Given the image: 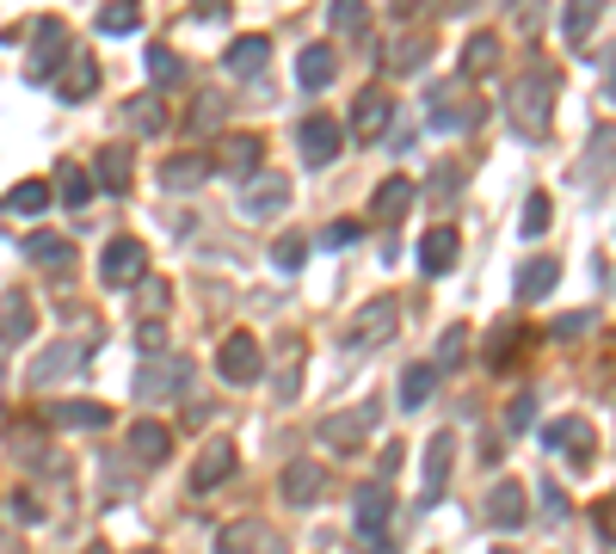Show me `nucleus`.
I'll return each mask as SVG.
<instances>
[{
    "label": "nucleus",
    "instance_id": "40",
    "mask_svg": "<svg viewBox=\"0 0 616 554\" xmlns=\"http://www.w3.org/2000/svg\"><path fill=\"white\" fill-rule=\"evenodd\" d=\"M364 25H370V7H364V0H333V31L364 38Z\"/></svg>",
    "mask_w": 616,
    "mask_h": 554
},
{
    "label": "nucleus",
    "instance_id": "44",
    "mask_svg": "<svg viewBox=\"0 0 616 554\" xmlns=\"http://www.w3.org/2000/svg\"><path fill=\"white\" fill-rule=\"evenodd\" d=\"M124 117H130L136 130H161V124H167V112H161V105H154V99H130V105H124Z\"/></svg>",
    "mask_w": 616,
    "mask_h": 554
},
{
    "label": "nucleus",
    "instance_id": "22",
    "mask_svg": "<svg viewBox=\"0 0 616 554\" xmlns=\"http://www.w3.org/2000/svg\"><path fill=\"white\" fill-rule=\"evenodd\" d=\"M130 450H136V462L161 468V462L174 456V431H167V425H154V420H142V425H130Z\"/></svg>",
    "mask_w": 616,
    "mask_h": 554
},
{
    "label": "nucleus",
    "instance_id": "38",
    "mask_svg": "<svg viewBox=\"0 0 616 554\" xmlns=\"http://www.w3.org/2000/svg\"><path fill=\"white\" fill-rule=\"evenodd\" d=\"M93 25L105 31V38H130V31H136V0H105Z\"/></svg>",
    "mask_w": 616,
    "mask_h": 554
},
{
    "label": "nucleus",
    "instance_id": "49",
    "mask_svg": "<svg viewBox=\"0 0 616 554\" xmlns=\"http://www.w3.org/2000/svg\"><path fill=\"white\" fill-rule=\"evenodd\" d=\"M505 420H512V431H524V425L537 420V395H518V401L505 407Z\"/></svg>",
    "mask_w": 616,
    "mask_h": 554
},
{
    "label": "nucleus",
    "instance_id": "14",
    "mask_svg": "<svg viewBox=\"0 0 616 554\" xmlns=\"http://www.w3.org/2000/svg\"><path fill=\"white\" fill-rule=\"evenodd\" d=\"M31 333H38L31 296H25V289H7V296H0V345H25Z\"/></svg>",
    "mask_w": 616,
    "mask_h": 554
},
{
    "label": "nucleus",
    "instance_id": "33",
    "mask_svg": "<svg viewBox=\"0 0 616 554\" xmlns=\"http://www.w3.org/2000/svg\"><path fill=\"white\" fill-rule=\"evenodd\" d=\"M93 87H99V68H93V56H75L68 68H62V80H56V93L68 99V105H75V99H87Z\"/></svg>",
    "mask_w": 616,
    "mask_h": 554
},
{
    "label": "nucleus",
    "instance_id": "36",
    "mask_svg": "<svg viewBox=\"0 0 616 554\" xmlns=\"http://www.w3.org/2000/svg\"><path fill=\"white\" fill-rule=\"evenodd\" d=\"M259 542H266V530H259L253 517H234L229 530L216 536V554H253V549H259Z\"/></svg>",
    "mask_w": 616,
    "mask_h": 554
},
{
    "label": "nucleus",
    "instance_id": "30",
    "mask_svg": "<svg viewBox=\"0 0 616 554\" xmlns=\"http://www.w3.org/2000/svg\"><path fill=\"white\" fill-rule=\"evenodd\" d=\"M0 210H7V216H38V210H50V179H25V185H13V192L0 197Z\"/></svg>",
    "mask_w": 616,
    "mask_h": 554
},
{
    "label": "nucleus",
    "instance_id": "46",
    "mask_svg": "<svg viewBox=\"0 0 616 554\" xmlns=\"http://www.w3.org/2000/svg\"><path fill=\"white\" fill-rule=\"evenodd\" d=\"M512 351H518V326H512V321H500V333L487 339V363H505Z\"/></svg>",
    "mask_w": 616,
    "mask_h": 554
},
{
    "label": "nucleus",
    "instance_id": "25",
    "mask_svg": "<svg viewBox=\"0 0 616 554\" xmlns=\"http://www.w3.org/2000/svg\"><path fill=\"white\" fill-rule=\"evenodd\" d=\"M555 278H561L555 259H530V266H518V284H512V296H518V302H542V296L555 289Z\"/></svg>",
    "mask_w": 616,
    "mask_h": 554
},
{
    "label": "nucleus",
    "instance_id": "17",
    "mask_svg": "<svg viewBox=\"0 0 616 554\" xmlns=\"http://www.w3.org/2000/svg\"><path fill=\"white\" fill-rule=\"evenodd\" d=\"M50 425H62V431H99V425H112V407L105 401H50Z\"/></svg>",
    "mask_w": 616,
    "mask_h": 554
},
{
    "label": "nucleus",
    "instance_id": "37",
    "mask_svg": "<svg viewBox=\"0 0 616 554\" xmlns=\"http://www.w3.org/2000/svg\"><path fill=\"white\" fill-rule=\"evenodd\" d=\"M493 62H500V38H493V31H475V38H469V50H462V75L475 80V75H487Z\"/></svg>",
    "mask_w": 616,
    "mask_h": 554
},
{
    "label": "nucleus",
    "instance_id": "53",
    "mask_svg": "<svg viewBox=\"0 0 616 554\" xmlns=\"http://www.w3.org/2000/svg\"><path fill=\"white\" fill-rule=\"evenodd\" d=\"M401 456H407V450H401V438H395V443L383 450V475H395V468H401Z\"/></svg>",
    "mask_w": 616,
    "mask_h": 554
},
{
    "label": "nucleus",
    "instance_id": "35",
    "mask_svg": "<svg viewBox=\"0 0 616 554\" xmlns=\"http://www.w3.org/2000/svg\"><path fill=\"white\" fill-rule=\"evenodd\" d=\"M56 197L68 204V210H80V204L93 197V179H87V167H75V160H62V167H56Z\"/></svg>",
    "mask_w": 616,
    "mask_h": 554
},
{
    "label": "nucleus",
    "instance_id": "8",
    "mask_svg": "<svg viewBox=\"0 0 616 554\" xmlns=\"http://www.w3.org/2000/svg\"><path fill=\"white\" fill-rule=\"evenodd\" d=\"M87 358H93V345H87V339H56L50 351H38V363H31V383H38V388L68 383V376H80V370H87Z\"/></svg>",
    "mask_w": 616,
    "mask_h": 554
},
{
    "label": "nucleus",
    "instance_id": "42",
    "mask_svg": "<svg viewBox=\"0 0 616 554\" xmlns=\"http://www.w3.org/2000/svg\"><path fill=\"white\" fill-rule=\"evenodd\" d=\"M549 216H555V204H549L542 192H530V197H524V229L518 234H530V241H537V234L549 229Z\"/></svg>",
    "mask_w": 616,
    "mask_h": 554
},
{
    "label": "nucleus",
    "instance_id": "12",
    "mask_svg": "<svg viewBox=\"0 0 616 554\" xmlns=\"http://www.w3.org/2000/svg\"><path fill=\"white\" fill-rule=\"evenodd\" d=\"M296 149H303V160H308V167H328L333 154L346 149V130H339L333 117H308L303 130H296Z\"/></svg>",
    "mask_w": 616,
    "mask_h": 554
},
{
    "label": "nucleus",
    "instance_id": "11",
    "mask_svg": "<svg viewBox=\"0 0 616 554\" xmlns=\"http://www.w3.org/2000/svg\"><path fill=\"white\" fill-rule=\"evenodd\" d=\"M542 450H567L574 468H592L598 438H592V425L586 420H555V425H542Z\"/></svg>",
    "mask_w": 616,
    "mask_h": 554
},
{
    "label": "nucleus",
    "instance_id": "7",
    "mask_svg": "<svg viewBox=\"0 0 616 554\" xmlns=\"http://www.w3.org/2000/svg\"><path fill=\"white\" fill-rule=\"evenodd\" d=\"M234 462H241V450H234V438H210L204 450H197L192 462V493H216V487H229L234 480Z\"/></svg>",
    "mask_w": 616,
    "mask_h": 554
},
{
    "label": "nucleus",
    "instance_id": "32",
    "mask_svg": "<svg viewBox=\"0 0 616 554\" xmlns=\"http://www.w3.org/2000/svg\"><path fill=\"white\" fill-rule=\"evenodd\" d=\"M204 172H210V160L179 154V160H167V167H161V185H167V192H192V185H204Z\"/></svg>",
    "mask_w": 616,
    "mask_h": 554
},
{
    "label": "nucleus",
    "instance_id": "48",
    "mask_svg": "<svg viewBox=\"0 0 616 554\" xmlns=\"http://www.w3.org/2000/svg\"><path fill=\"white\" fill-rule=\"evenodd\" d=\"M592 524H598V536H604V542H616V493L592 505Z\"/></svg>",
    "mask_w": 616,
    "mask_h": 554
},
{
    "label": "nucleus",
    "instance_id": "10",
    "mask_svg": "<svg viewBox=\"0 0 616 554\" xmlns=\"http://www.w3.org/2000/svg\"><path fill=\"white\" fill-rule=\"evenodd\" d=\"M487 524H493V530H505V536L530 524V493H524L518 480H500V487L487 493Z\"/></svg>",
    "mask_w": 616,
    "mask_h": 554
},
{
    "label": "nucleus",
    "instance_id": "47",
    "mask_svg": "<svg viewBox=\"0 0 616 554\" xmlns=\"http://www.w3.org/2000/svg\"><path fill=\"white\" fill-rule=\"evenodd\" d=\"M358 241H364V222H351V216H346V222H333V229L321 234V247H358Z\"/></svg>",
    "mask_w": 616,
    "mask_h": 554
},
{
    "label": "nucleus",
    "instance_id": "23",
    "mask_svg": "<svg viewBox=\"0 0 616 554\" xmlns=\"http://www.w3.org/2000/svg\"><path fill=\"white\" fill-rule=\"evenodd\" d=\"M266 62H271V43L253 31V38H234V43H229L222 68H229V75H266Z\"/></svg>",
    "mask_w": 616,
    "mask_h": 554
},
{
    "label": "nucleus",
    "instance_id": "39",
    "mask_svg": "<svg viewBox=\"0 0 616 554\" xmlns=\"http://www.w3.org/2000/svg\"><path fill=\"white\" fill-rule=\"evenodd\" d=\"M25 259H38V266H68V259H75V247H68V241H56V234H31V241H25Z\"/></svg>",
    "mask_w": 616,
    "mask_h": 554
},
{
    "label": "nucleus",
    "instance_id": "57",
    "mask_svg": "<svg viewBox=\"0 0 616 554\" xmlns=\"http://www.w3.org/2000/svg\"><path fill=\"white\" fill-rule=\"evenodd\" d=\"M142 554H149V549H142Z\"/></svg>",
    "mask_w": 616,
    "mask_h": 554
},
{
    "label": "nucleus",
    "instance_id": "5",
    "mask_svg": "<svg viewBox=\"0 0 616 554\" xmlns=\"http://www.w3.org/2000/svg\"><path fill=\"white\" fill-rule=\"evenodd\" d=\"M216 376H222L229 388L259 383V376H266V351H259V339H253V333H229L222 351H216Z\"/></svg>",
    "mask_w": 616,
    "mask_h": 554
},
{
    "label": "nucleus",
    "instance_id": "13",
    "mask_svg": "<svg viewBox=\"0 0 616 554\" xmlns=\"http://www.w3.org/2000/svg\"><path fill=\"white\" fill-rule=\"evenodd\" d=\"M259 160H266V142H259V136H247V130H234V136H222V149H216L210 167L229 172V179H247Z\"/></svg>",
    "mask_w": 616,
    "mask_h": 554
},
{
    "label": "nucleus",
    "instance_id": "54",
    "mask_svg": "<svg viewBox=\"0 0 616 554\" xmlns=\"http://www.w3.org/2000/svg\"><path fill=\"white\" fill-rule=\"evenodd\" d=\"M87 554H112V549H105V542H93V549H87Z\"/></svg>",
    "mask_w": 616,
    "mask_h": 554
},
{
    "label": "nucleus",
    "instance_id": "15",
    "mask_svg": "<svg viewBox=\"0 0 616 554\" xmlns=\"http://www.w3.org/2000/svg\"><path fill=\"white\" fill-rule=\"evenodd\" d=\"M370 420H376V401L351 407V413H333V420L321 425V443H328V450H358L364 431H370Z\"/></svg>",
    "mask_w": 616,
    "mask_h": 554
},
{
    "label": "nucleus",
    "instance_id": "2",
    "mask_svg": "<svg viewBox=\"0 0 616 554\" xmlns=\"http://www.w3.org/2000/svg\"><path fill=\"white\" fill-rule=\"evenodd\" d=\"M185 376H192V363H185V358H167V351H149V363H142V376H136V401H142V407L179 401V395H185Z\"/></svg>",
    "mask_w": 616,
    "mask_h": 554
},
{
    "label": "nucleus",
    "instance_id": "4",
    "mask_svg": "<svg viewBox=\"0 0 616 554\" xmlns=\"http://www.w3.org/2000/svg\"><path fill=\"white\" fill-rule=\"evenodd\" d=\"M351 517H358V536H364L370 549H383L388 524H395V493H388V480H364V487L351 493Z\"/></svg>",
    "mask_w": 616,
    "mask_h": 554
},
{
    "label": "nucleus",
    "instance_id": "6",
    "mask_svg": "<svg viewBox=\"0 0 616 554\" xmlns=\"http://www.w3.org/2000/svg\"><path fill=\"white\" fill-rule=\"evenodd\" d=\"M136 278H149V247L130 241V234H117L112 247L99 253V284L105 289H130Z\"/></svg>",
    "mask_w": 616,
    "mask_h": 554
},
{
    "label": "nucleus",
    "instance_id": "24",
    "mask_svg": "<svg viewBox=\"0 0 616 554\" xmlns=\"http://www.w3.org/2000/svg\"><path fill=\"white\" fill-rule=\"evenodd\" d=\"M351 130L364 136V142H376V136L388 130V93H358V105H351Z\"/></svg>",
    "mask_w": 616,
    "mask_h": 554
},
{
    "label": "nucleus",
    "instance_id": "18",
    "mask_svg": "<svg viewBox=\"0 0 616 554\" xmlns=\"http://www.w3.org/2000/svg\"><path fill=\"white\" fill-rule=\"evenodd\" d=\"M432 124H438V130H475V124H482V105H475V99H457L450 87H438V93H432Z\"/></svg>",
    "mask_w": 616,
    "mask_h": 554
},
{
    "label": "nucleus",
    "instance_id": "34",
    "mask_svg": "<svg viewBox=\"0 0 616 554\" xmlns=\"http://www.w3.org/2000/svg\"><path fill=\"white\" fill-rule=\"evenodd\" d=\"M142 68H149V80H154V87H179V80H185V62H179L174 50H167V43H149Z\"/></svg>",
    "mask_w": 616,
    "mask_h": 554
},
{
    "label": "nucleus",
    "instance_id": "19",
    "mask_svg": "<svg viewBox=\"0 0 616 554\" xmlns=\"http://www.w3.org/2000/svg\"><path fill=\"white\" fill-rule=\"evenodd\" d=\"M38 31V43H31V62H25V75L31 80H43L50 68L62 62V50H68V38H62V25L56 20H43V25H31Z\"/></svg>",
    "mask_w": 616,
    "mask_h": 554
},
{
    "label": "nucleus",
    "instance_id": "26",
    "mask_svg": "<svg viewBox=\"0 0 616 554\" xmlns=\"http://www.w3.org/2000/svg\"><path fill=\"white\" fill-rule=\"evenodd\" d=\"M296 87H308V93L333 87V50L328 43H308L303 56H296Z\"/></svg>",
    "mask_w": 616,
    "mask_h": 554
},
{
    "label": "nucleus",
    "instance_id": "16",
    "mask_svg": "<svg viewBox=\"0 0 616 554\" xmlns=\"http://www.w3.org/2000/svg\"><path fill=\"white\" fill-rule=\"evenodd\" d=\"M278 487H284L290 505H315V499L328 493V468H321V462H290Z\"/></svg>",
    "mask_w": 616,
    "mask_h": 554
},
{
    "label": "nucleus",
    "instance_id": "50",
    "mask_svg": "<svg viewBox=\"0 0 616 554\" xmlns=\"http://www.w3.org/2000/svg\"><path fill=\"white\" fill-rule=\"evenodd\" d=\"M136 339H142V351H161V345H167V333H161V321H142V333H136Z\"/></svg>",
    "mask_w": 616,
    "mask_h": 554
},
{
    "label": "nucleus",
    "instance_id": "29",
    "mask_svg": "<svg viewBox=\"0 0 616 554\" xmlns=\"http://www.w3.org/2000/svg\"><path fill=\"white\" fill-rule=\"evenodd\" d=\"M598 13H604V0H567V20H561V38L574 43V50H586V38H592Z\"/></svg>",
    "mask_w": 616,
    "mask_h": 554
},
{
    "label": "nucleus",
    "instance_id": "9",
    "mask_svg": "<svg viewBox=\"0 0 616 554\" xmlns=\"http://www.w3.org/2000/svg\"><path fill=\"white\" fill-rule=\"evenodd\" d=\"M450 456H457V438L450 431H438V438L425 443V475H420V512H432L444 499V487H450Z\"/></svg>",
    "mask_w": 616,
    "mask_h": 554
},
{
    "label": "nucleus",
    "instance_id": "41",
    "mask_svg": "<svg viewBox=\"0 0 616 554\" xmlns=\"http://www.w3.org/2000/svg\"><path fill=\"white\" fill-rule=\"evenodd\" d=\"M425 56H432V43H425V38H407L401 50H388V75H413Z\"/></svg>",
    "mask_w": 616,
    "mask_h": 554
},
{
    "label": "nucleus",
    "instance_id": "20",
    "mask_svg": "<svg viewBox=\"0 0 616 554\" xmlns=\"http://www.w3.org/2000/svg\"><path fill=\"white\" fill-rule=\"evenodd\" d=\"M284 204H290V179H278V172H266L259 185H247V192H241V210L259 216V222H266V216H278Z\"/></svg>",
    "mask_w": 616,
    "mask_h": 554
},
{
    "label": "nucleus",
    "instance_id": "28",
    "mask_svg": "<svg viewBox=\"0 0 616 554\" xmlns=\"http://www.w3.org/2000/svg\"><path fill=\"white\" fill-rule=\"evenodd\" d=\"M413 179H388L383 192H376V204H370V216H376V222H401L407 210H413Z\"/></svg>",
    "mask_w": 616,
    "mask_h": 554
},
{
    "label": "nucleus",
    "instance_id": "52",
    "mask_svg": "<svg viewBox=\"0 0 616 554\" xmlns=\"http://www.w3.org/2000/svg\"><path fill=\"white\" fill-rule=\"evenodd\" d=\"M586 326H592L586 314H567V321H555V333H561V339H574V333H586Z\"/></svg>",
    "mask_w": 616,
    "mask_h": 554
},
{
    "label": "nucleus",
    "instance_id": "3",
    "mask_svg": "<svg viewBox=\"0 0 616 554\" xmlns=\"http://www.w3.org/2000/svg\"><path fill=\"white\" fill-rule=\"evenodd\" d=\"M395 326H401V302H395V296H376V302H364L351 314L346 351H376L383 339H395Z\"/></svg>",
    "mask_w": 616,
    "mask_h": 554
},
{
    "label": "nucleus",
    "instance_id": "56",
    "mask_svg": "<svg viewBox=\"0 0 616 554\" xmlns=\"http://www.w3.org/2000/svg\"><path fill=\"white\" fill-rule=\"evenodd\" d=\"M493 554H512V549H493Z\"/></svg>",
    "mask_w": 616,
    "mask_h": 554
},
{
    "label": "nucleus",
    "instance_id": "31",
    "mask_svg": "<svg viewBox=\"0 0 616 554\" xmlns=\"http://www.w3.org/2000/svg\"><path fill=\"white\" fill-rule=\"evenodd\" d=\"M432 388H438V363H413V370H401V407L407 413H420V407L432 401Z\"/></svg>",
    "mask_w": 616,
    "mask_h": 554
},
{
    "label": "nucleus",
    "instance_id": "55",
    "mask_svg": "<svg viewBox=\"0 0 616 554\" xmlns=\"http://www.w3.org/2000/svg\"><path fill=\"white\" fill-rule=\"evenodd\" d=\"M611 62H616V56H611ZM611 99H616V75H611Z\"/></svg>",
    "mask_w": 616,
    "mask_h": 554
},
{
    "label": "nucleus",
    "instance_id": "43",
    "mask_svg": "<svg viewBox=\"0 0 616 554\" xmlns=\"http://www.w3.org/2000/svg\"><path fill=\"white\" fill-rule=\"evenodd\" d=\"M303 259H308V241H303V234H284V241L271 247V266H278V271H303Z\"/></svg>",
    "mask_w": 616,
    "mask_h": 554
},
{
    "label": "nucleus",
    "instance_id": "27",
    "mask_svg": "<svg viewBox=\"0 0 616 554\" xmlns=\"http://www.w3.org/2000/svg\"><path fill=\"white\" fill-rule=\"evenodd\" d=\"M93 172H99V185H105L112 197H124V192H130V149H124V142H112V149H99Z\"/></svg>",
    "mask_w": 616,
    "mask_h": 554
},
{
    "label": "nucleus",
    "instance_id": "51",
    "mask_svg": "<svg viewBox=\"0 0 616 554\" xmlns=\"http://www.w3.org/2000/svg\"><path fill=\"white\" fill-rule=\"evenodd\" d=\"M542 512H549V517H567V499H561L555 487H542Z\"/></svg>",
    "mask_w": 616,
    "mask_h": 554
},
{
    "label": "nucleus",
    "instance_id": "45",
    "mask_svg": "<svg viewBox=\"0 0 616 554\" xmlns=\"http://www.w3.org/2000/svg\"><path fill=\"white\" fill-rule=\"evenodd\" d=\"M462 351H469V333H462V326H444V339H438V363H444V370H457Z\"/></svg>",
    "mask_w": 616,
    "mask_h": 554
},
{
    "label": "nucleus",
    "instance_id": "21",
    "mask_svg": "<svg viewBox=\"0 0 616 554\" xmlns=\"http://www.w3.org/2000/svg\"><path fill=\"white\" fill-rule=\"evenodd\" d=\"M457 253H462L457 229H432L420 241V271H425V278H444V271L457 266Z\"/></svg>",
    "mask_w": 616,
    "mask_h": 554
},
{
    "label": "nucleus",
    "instance_id": "1",
    "mask_svg": "<svg viewBox=\"0 0 616 554\" xmlns=\"http://www.w3.org/2000/svg\"><path fill=\"white\" fill-rule=\"evenodd\" d=\"M555 87H561L555 68H530V75H524L518 87H512L505 112H512V124H518L524 136H537L542 124H549V112H555Z\"/></svg>",
    "mask_w": 616,
    "mask_h": 554
}]
</instances>
